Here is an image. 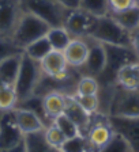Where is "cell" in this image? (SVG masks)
Returning <instances> with one entry per match:
<instances>
[{
  "instance_id": "obj_1",
  "label": "cell",
  "mask_w": 139,
  "mask_h": 152,
  "mask_svg": "<svg viewBox=\"0 0 139 152\" xmlns=\"http://www.w3.org/2000/svg\"><path fill=\"white\" fill-rule=\"evenodd\" d=\"M41 79L42 71L40 61L33 60L32 57H29L26 53H22L18 77H16V82L14 84L16 96H18V102H22L27 99L29 96L34 95L37 86Z\"/></svg>"
},
{
  "instance_id": "obj_2",
  "label": "cell",
  "mask_w": 139,
  "mask_h": 152,
  "mask_svg": "<svg viewBox=\"0 0 139 152\" xmlns=\"http://www.w3.org/2000/svg\"><path fill=\"white\" fill-rule=\"evenodd\" d=\"M106 52V65L105 69L97 76V80L100 84L109 86L112 83H116V73L123 65L126 64L139 61L136 58L135 52L131 46H117V45H105Z\"/></svg>"
},
{
  "instance_id": "obj_3",
  "label": "cell",
  "mask_w": 139,
  "mask_h": 152,
  "mask_svg": "<svg viewBox=\"0 0 139 152\" xmlns=\"http://www.w3.org/2000/svg\"><path fill=\"white\" fill-rule=\"evenodd\" d=\"M49 28H51V26L48 25L45 20L25 11L22 14V16H21V19H19L15 30H14L11 41L18 48L25 49L33 41L47 35Z\"/></svg>"
},
{
  "instance_id": "obj_4",
  "label": "cell",
  "mask_w": 139,
  "mask_h": 152,
  "mask_svg": "<svg viewBox=\"0 0 139 152\" xmlns=\"http://www.w3.org/2000/svg\"><path fill=\"white\" fill-rule=\"evenodd\" d=\"M90 37L105 45L131 46V33L121 27L109 14L97 19L95 27Z\"/></svg>"
},
{
  "instance_id": "obj_5",
  "label": "cell",
  "mask_w": 139,
  "mask_h": 152,
  "mask_svg": "<svg viewBox=\"0 0 139 152\" xmlns=\"http://www.w3.org/2000/svg\"><path fill=\"white\" fill-rule=\"evenodd\" d=\"M23 11L41 18L51 27L63 26L67 10L57 0H21Z\"/></svg>"
},
{
  "instance_id": "obj_6",
  "label": "cell",
  "mask_w": 139,
  "mask_h": 152,
  "mask_svg": "<svg viewBox=\"0 0 139 152\" xmlns=\"http://www.w3.org/2000/svg\"><path fill=\"white\" fill-rule=\"evenodd\" d=\"M97 16L86 12L82 8L67 10L63 20V27L72 38L90 37L97 23Z\"/></svg>"
},
{
  "instance_id": "obj_7",
  "label": "cell",
  "mask_w": 139,
  "mask_h": 152,
  "mask_svg": "<svg viewBox=\"0 0 139 152\" xmlns=\"http://www.w3.org/2000/svg\"><path fill=\"white\" fill-rule=\"evenodd\" d=\"M109 115L139 117V91H130L117 86L109 104Z\"/></svg>"
},
{
  "instance_id": "obj_8",
  "label": "cell",
  "mask_w": 139,
  "mask_h": 152,
  "mask_svg": "<svg viewBox=\"0 0 139 152\" xmlns=\"http://www.w3.org/2000/svg\"><path fill=\"white\" fill-rule=\"evenodd\" d=\"M23 12L21 0H0V37L11 39Z\"/></svg>"
},
{
  "instance_id": "obj_9",
  "label": "cell",
  "mask_w": 139,
  "mask_h": 152,
  "mask_svg": "<svg viewBox=\"0 0 139 152\" xmlns=\"http://www.w3.org/2000/svg\"><path fill=\"white\" fill-rule=\"evenodd\" d=\"M108 122L115 133L120 134L130 144L132 152H139V117L108 115Z\"/></svg>"
},
{
  "instance_id": "obj_10",
  "label": "cell",
  "mask_w": 139,
  "mask_h": 152,
  "mask_svg": "<svg viewBox=\"0 0 139 152\" xmlns=\"http://www.w3.org/2000/svg\"><path fill=\"white\" fill-rule=\"evenodd\" d=\"M25 134L18 126L14 110L3 111L0 117V149H6L18 144Z\"/></svg>"
},
{
  "instance_id": "obj_11",
  "label": "cell",
  "mask_w": 139,
  "mask_h": 152,
  "mask_svg": "<svg viewBox=\"0 0 139 152\" xmlns=\"http://www.w3.org/2000/svg\"><path fill=\"white\" fill-rule=\"evenodd\" d=\"M41 71L45 76L53 80H68V64L64 57V53L60 50L52 49L47 56L40 61Z\"/></svg>"
},
{
  "instance_id": "obj_12",
  "label": "cell",
  "mask_w": 139,
  "mask_h": 152,
  "mask_svg": "<svg viewBox=\"0 0 139 152\" xmlns=\"http://www.w3.org/2000/svg\"><path fill=\"white\" fill-rule=\"evenodd\" d=\"M113 136L115 130L112 129L111 124L108 122V117L105 118V121L90 125L85 136L87 140V152H98L111 141Z\"/></svg>"
},
{
  "instance_id": "obj_13",
  "label": "cell",
  "mask_w": 139,
  "mask_h": 152,
  "mask_svg": "<svg viewBox=\"0 0 139 152\" xmlns=\"http://www.w3.org/2000/svg\"><path fill=\"white\" fill-rule=\"evenodd\" d=\"M92 41L93 44H89L87 58H86L85 64L81 68H82L85 75L97 77L105 69V65H106V52H105V46L101 42L95 41L93 38Z\"/></svg>"
},
{
  "instance_id": "obj_14",
  "label": "cell",
  "mask_w": 139,
  "mask_h": 152,
  "mask_svg": "<svg viewBox=\"0 0 139 152\" xmlns=\"http://www.w3.org/2000/svg\"><path fill=\"white\" fill-rule=\"evenodd\" d=\"M64 114L70 120H72L79 128L81 134L86 136L89 128L92 125V113L86 111L78 103L74 95H66V104H64Z\"/></svg>"
},
{
  "instance_id": "obj_15",
  "label": "cell",
  "mask_w": 139,
  "mask_h": 152,
  "mask_svg": "<svg viewBox=\"0 0 139 152\" xmlns=\"http://www.w3.org/2000/svg\"><path fill=\"white\" fill-rule=\"evenodd\" d=\"M64 57L67 64L72 68H81L85 64L89 53V42L82 38H72L64 49Z\"/></svg>"
},
{
  "instance_id": "obj_16",
  "label": "cell",
  "mask_w": 139,
  "mask_h": 152,
  "mask_svg": "<svg viewBox=\"0 0 139 152\" xmlns=\"http://www.w3.org/2000/svg\"><path fill=\"white\" fill-rule=\"evenodd\" d=\"M14 113H15L18 126L21 128L23 134L42 132L47 128L45 124L42 122V120L38 117L34 111L27 110V109H23V107H15Z\"/></svg>"
},
{
  "instance_id": "obj_17",
  "label": "cell",
  "mask_w": 139,
  "mask_h": 152,
  "mask_svg": "<svg viewBox=\"0 0 139 152\" xmlns=\"http://www.w3.org/2000/svg\"><path fill=\"white\" fill-rule=\"evenodd\" d=\"M116 86L130 91H139V61L126 64L117 71Z\"/></svg>"
},
{
  "instance_id": "obj_18",
  "label": "cell",
  "mask_w": 139,
  "mask_h": 152,
  "mask_svg": "<svg viewBox=\"0 0 139 152\" xmlns=\"http://www.w3.org/2000/svg\"><path fill=\"white\" fill-rule=\"evenodd\" d=\"M22 53L13 54L0 61V86H14L18 77Z\"/></svg>"
},
{
  "instance_id": "obj_19",
  "label": "cell",
  "mask_w": 139,
  "mask_h": 152,
  "mask_svg": "<svg viewBox=\"0 0 139 152\" xmlns=\"http://www.w3.org/2000/svg\"><path fill=\"white\" fill-rule=\"evenodd\" d=\"M42 104L48 120H51L52 122L57 115L64 113L66 95L61 94L60 91H49L42 96Z\"/></svg>"
},
{
  "instance_id": "obj_20",
  "label": "cell",
  "mask_w": 139,
  "mask_h": 152,
  "mask_svg": "<svg viewBox=\"0 0 139 152\" xmlns=\"http://www.w3.org/2000/svg\"><path fill=\"white\" fill-rule=\"evenodd\" d=\"M109 15L130 33L139 26V6H134L120 12H109Z\"/></svg>"
},
{
  "instance_id": "obj_21",
  "label": "cell",
  "mask_w": 139,
  "mask_h": 152,
  "mask_svg": "<svg viewBox=\"0 0 139 152\" xmlns=\"http://www.w3.org/2000/svg\"><path fill=\"white\" fill-rule=\"evenodd\" d=\"M25 140L27 144V152H61L60 148H55L48 144L44 137V130L25 134Z\"/></svg>"
},
{
  "instance_id": "obj_22",
  "label": "cell",
  "mask_w": 139,
  "mask_h": 152,
  "mask_svg": "<svg viewBox=\"0 0 139 152\" xmlns=\"http://www.w3.org/2000/svg\"><path fill=\"white\" fill-rule=\"evenodd\" d=\"M47 38H48V41L51 42L52 49H53V50H60V52H64L67 45L72 39L71 34L67 31L63 26L51 27L49 31L47 33Z\"/></svg>"
},
{
  "instance_id": "obj_23",
  "label": "cell",
  "mask_w": 139,
  "mask_h": 152,
  "mask_svg": "<svg viewBox=\"0 0 139 152\" xmlns=\"http://www.w3.org/2000/svg\"><path fill=\"white\" fill-rule=\"evenodd\" d=\"M51 50H52L51 42L48 41L47 35H44V37L33 41L32 44H29L27 46L23 49V53H26L29 57H32L33 60L41 61Z\"/></svg>"
},
{
  "instance_id": "obj_24",
  "label": "cell",
  "mask_w": 139,
  "mask_h": 152,
  "mask_svg": "<svg viewBox=\"0 0 139 152\" xmlns=\"http://www.w3.org/2000/svg\"><path fill=\"white\" fill-rule=\"evenodd\" d=\"M100 83L94 76L83 75L78 80L75 87V95H94L100 92Z\"/></svg>"
},
{
  "instance_id": "obj_25",
  "label": "cell",
  "mask_w": 139,
  "mask_h": 152,
  "mask_svg": "<svg viewBox=\"0 0 139 152\" xmlns=\"http://www.w3.org/2000/svg\"><path fill=\"white\" fill-rule=\"evenodd\" d=\"M18 104V96L14 86H0V110H14Z\"/></svg>"
},
{
  "instance_id": "obj_26",
  "label": "cell",
  "mask_w": 139,
  "mask_h": 152,
  "mask_svg": "<svg viewBox=\"0 0 139 152\" xmlns=\"http://www.w3.org/2000/svg\"><path fill=\"white\" fill-rule=\"evenodd\" d=\"M79 8L85 10L86 12L97 16H105L109 14V3L108 0H81Z\"/></svg>"
},
{
  "instance_id": "obj_27",
  "label": "cell",
  "mask_w": 139,
  "mask_h": 152,
  "mask_svg": "<svg viewBox=\"0 0 139 152\" xmlns=\"http://www.w3.org/2000/svg\"><path fill=\"white\" fill-rule=\"evenodd\" d=\"M52 124H55V125L64 133V136H66L67 139H70V137H75V136H78V134H81L79 128L75 125V122H74L72 120H70L64 113L60 114V115H57V117L52 121Z\"/></svg>"
},
{
  "instance_id": "obj_28",
  "label": "cell",
  "mask_w": 139,
  "mask_h": 152,
  "mask_svg": "<svg viewBox=\"0 0 139 152\" xmlns=\"http://www.w3.org/2000/svg\"><path fill=\"white\" fill-rule=\"evenodd\" d=\"M44 137L48 144L55 147V148H60L67 139V137L64 136V133L61 132L55 124H49L44 129Z\"/></svg>"
},
{
  "instance_id": "obj_29",
  "label": "cell",
  "mask_w": 139,
  "mask_h": 152,
  "mask_svg": "<svg viewBox=\"0 0 139 152\" xmlns=\"http://www.w3.org/2000/svg\"><path fill=\"white\" fill-rule=\"evenodd\" d=\"M61 152H87V140L83 134L66 139L60 147Z\"/></svg>"
},
{
  "instance_id": "obj_30",
  "label": "cell",
  "mask_w": 139,
  "mask_h": 152,
  "mask_svg": "<svg viewBox=\"0 0 139 152\" xmlns=\"http://www.w3.org/2000/svg\"><path fill=\"white\" fill-rule=\"evenodd\" d=\"M98 152H132V149H131L130 144L120 134L115 133V136L111 139V141L105 147H102Z\"/></svg>"
},
{
  "instance_id": "obj_31",
  "label": "cell",
  "mask_w": 139,
  "mask_h": 152,
  "mask_svg": "<svg viewBox=\"0 0 139 152\" xmlns=\"http://www.w3.org/2000/svg\"><path fill=\"white\" fill-rule=\"evenodd\" d=\"M75 99L78 101V103L85 109L89 113H97L98 109H100V96L98 94L94 95H74Z\"/></svg>"
},
{
  "instance_id": "obj_32",
  "label": "cell",
  "mask_w": 139,
  "mask_h": 152,
  "mask_svg": "<svg viewBox=\"0 0 139 152\" xmlns=\"http://www.w3.org/2000/svg\"><path fill=\"white\" fill-rule=\"evenodd\" d=\"M19 53H23V49L18 48L8 38L0 37V61L10 56H13V54H19Z\"/></svg>"
},
{
  "instance_id": "obj_33",
  "label": "cell",
  "mask_w": 139,
  "mask_h": 152,
  "mask_svg": "<svg viewBox=\"0 0 139 152\" xmlns=\"http://www.w3.org/2000/svg\"><path fill=\"white\" fill-rule=\"evenodd\" d=\"M108 3H109V12H120L136 6L135 0H108Z\"/></svg>"
},
{
  "instance_id": "obj_34",
  "label": "cell",
  "mask_w": 139,
  "mask_h": 152,
  "mask_svg": "<svg viewBox=\"0 0 139 152\" xmlns=\"http://www.w3.org/2000/svg\"><path fill=\"white\" fill-rule=\"evenodd\" d=\"M131 48L135 52L136 58L139 60V26L131 31Z\"/></svg>"
},
{
  "instance_id": "obj_35",
  "label": "cell",
  "mask_w": 139,
  "mask_h": 152,
  "mask_svg": "<svg viewBox=\"0 0 139 152\" xmlns=\"http://www.w3.org/2000/svg\"><path fill=\"white\" fill-rule=\"evenodd\" d=\"M0 152H27V144H26V140L22 139L18 144L10 147L6 149H0Z\"/></svg>"
},
{
  "instance_id": "obj_36",
  "label": "cell",
  "mask_w": 139,
  "mask_h": 152,
  "mask_svg": "<svg viewBox=\"0 0 139 152\" xmlns=\"http://www.w3.org/2000/svg\"><path fill=\"white\" fill-rule=\"evenodd\" d=\"M57 1H59L66 10L79 8V3H81V0H57Z\"/></svg>"
},
{
  "instance_id": "obj_37",
  "label": "cell",
  "mask_w": 139,
  "mask_h": 152,
  "mask_svg": "<svg viewBox=\"0 0 139 152\" xmlns=\"http://www.w3.org/2000/svg\"><path fill=\"white\" fill-rule=\"evenodd\" d=\"M135 3H136V6H139V0H135Z\"/></svg>"
}]
</instances>
